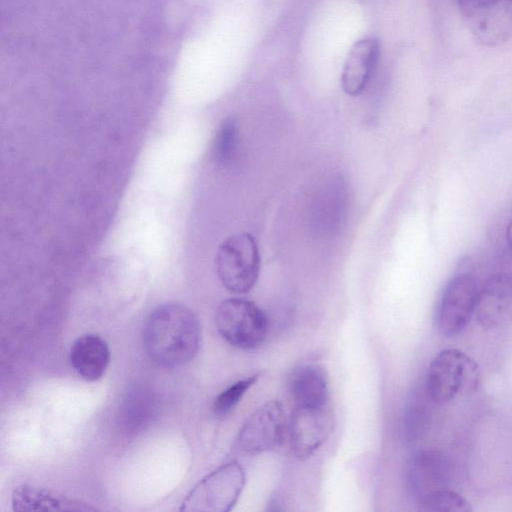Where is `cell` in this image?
Instances as JSON below:
<instances>
[{"instance_id":"17","label":"cell","mask_w":512,"mask_h":512,"mask_svg":"<svg viewBox=\"0 0 512 512\" xmlns=\"http://www.w3.org/2000/svg\"><path fill=\"white\" fill-rule=\"evenodd\" d=\"M153 396L143 388L130 390L120 409V422L129 431L141 429L153 411Z\"/></svg>"},{"instance_id":"20","label":"cell","mask_w":512,"mask_h":512,"mask_svg":"<svg viewBox=\"0 0 512 512\" xmlns=\"http://www.w3.org/2000/svg\"><path fill=\"white\" fill-rule=\"evenodd\" d=\"M257 379L258 374H254L233 383L231 386L223 390L216 397L213 403V411L215 415L218 417H224L229 414Z\"/></svg>"},{"instance_id":"7","label":"cell","mask_w":512,"mask_h":512,"mask_svg":"<svg viewBox=\"0 0 512 512\" xmlns=\"http://www.w3.org/2000/svg\"><path fill=\"white\" fill-rule=\"evenodd\" d=\"M461 14L474 37L485 46L512 37V0H459Z\"/></svg>"},{"instance_id":"13","label":"cell","mask_w":512,"mask_h":512,"mask_svg":"<svg viewBox=\"0 0 512 512\" xmlns=\"http://www.w3.org/2000/svg\"><path fill=\"white\" fill-rule=\"evenodd\" d=\"M70 362L79 377L88 382L96 381L104 375L109 365V346L97 334H84L74 341Z\"/></svg>"},{"instance_id":"22","label":"cell","mask_w":512,"mask_h":512,"mask_svg":"<svg viewBox=\"0 0 512 512\" xmlns=\"http://www.w3.org/2000/svg\"><path fill=\"white\" fill-rule=\"evenodd\" d=\"M506 241L509 246V248L512 250V216L508 222L507 228H506Z\"/></svg>"},{"instance_id":"4","label":"cell","mask_w":512,"mask_h":512,"mask_svg":"<svg viewBox=\"0 0 512 512\" xmlns=\"http://www.w3.org/2000/svg\"><path fill=\"white\" fill-rule=\"evenodd\" d=\"M215 323L222 338L240 349L258 347L268 331L264 312L252 301L242 298L222 301L216 310Z\"/></svg>"},{"instance_id":"6","label":"cell","mask_w":512,"mask_h":512,"mask_svg":"<svg viewBox=\"0 0 512 512\" xmlns=\"http://www.w3.org/2000/svg\"><path fill=\"white\" fill-rule=\"evenodd\" d=\"M285 411L278 401H269L258 407L246 420L235 440V450L244 455H255L279 446L286 433Z\"/></svg>"},{"instance_id":"12","label":"cell","mask_w":512,"mask_h":512,"mask_svg":"<svg viewBox=\"0 0 512 512\" xmlns=\"http://www.w3.org/2000/svg\"><path fill=\"white\" fill-rule=\"evenodd\" d=\"M512 309V276L499 273L479 288L475 317L484 328L499 325Z\"/></svg>"},{"instance_id":"16","label":"cell","mask_w":512,"mask_h":512,"mask_svg":"<svg viewBox=\"0 0 512 512\" xmlns=\"http://www.w3.org/2000/svg\"><path fill=\"white\" fill-rule=\"evenodd\" d=\"M435 402L424 388L414 392L409 399L403 420V431L408 442L421 438L430 428L432 406Z\"/></svg>"},{"instance_id":"8","label":"cell","mask_w":512,"mask_h":512,"mask_svg":"<svg viewBox=\"0 0 512 512\" xmlns=\"http://www.w3.org/2000/svg\"><path fill=\"white\" fill-rule=\"evenodd\" d=\"M475 372L474 362L463 351L444 349L430 363L425 389L435 404H445L456 397Z\"/></svg>"},{"instance_id":"11","label":"cell","mask_w":512,"mask_h":512,"mask_svg":"<svg viewBox=\"0 0 512 512\" xmlns=\"http://www.w3.org/2000/svg\"><path fill=\"white\" fill-rule=\"evenodd\" d=\"M380 43L375 37L359 39L345 61L341 86L350 96L361 94L369 84L380 59Z\"/></svg>"},{"instance_id":"19","label":"cell","mask_w":512,"mask_h":512,"mask_svg":"<svg viewBox=\"0 0 512 512\" xmlns=\"http://www.w3.org/2000/svg\"><path fill=\"white\" fill-rule=\"evenodd\" d=\"M419 508L424 511L468 512L472 510L470 503L459 493L446 488L426 498Z\"/></svg>"},{"instance_id":"10","label":"cell","mask_w":512,"mask_h":512,"mask_svg":"<svg viewBox=\"0 0 512 512\" xmlns=\"http://www.w3.org/2000/svg\"><path fill=\"white\" fill-rule=\"evenodd\" d=\"M330 404L294 406L289 434L293 453L300 459L311 456L328 438L332 429Z\"/></svg>"},{"instance_id":"18","label":"cell","mask_w":512,"mask_h":512,"mask_svg":"<svg viewBox=\"0 0 512 512\" xmlns=\"http://www.w3.org/2000/svg\"><path fill=\"white\" fill-rule=\"evenodd\" d=\"M238 147V127L231 117L225 118L219 125L212 145L213 161L221 166L229 165Z\"/></svg>"},{"instance_id":"15","label":"cell","mask_w":512,"mask_h":512,"mask_svg":"<svg viewBox=\"0 0 512 512\" xmlns=\"http://www.w3.org/2000/svg\"><path fill=\"white\" fill-rule=\"evenodd\" d=\"M12 506L17 511H87L96 509L79 500L58 496L48 490L30 485H21L14 489Z\"/></svg>"},{"instance_id":"2","label":"cell","mask_w":512,"mask_h":512,"mask_svg":"<svg viewBox=\"0 0 512 512\" xmlns=\"http://www.w3.org/2000/svg\"><path fill=\"white\" fill-rule=\"evenodd\" d=\"M215 266L222 285L230 292L244 294L256 284L260 254L255 238L247 233L233 234L218 246Z\"/></svg>"},{"instance_id":"5","label":"cell","mask_w":512,"mask_h":512,"mask_svg":"<svg viewBox=\"0 0 512 512\" xmlns=\"http://www.w3.org/2000/svg\"><path fill=\"white\" fill-rule=\"evenodd\" d=\"M479 288L469 273L456 274L449 280L435 313V323L441 334L450 337L464 331L475 314Z\"/></svg>"},{"instance_id":"14","label":"cell","mask_w":512,"mask_h":512,"mask_svg":"<svg viewBox=\"0 0 512 512\" xmlns=\"http://www.w3.org/2000/svg\"><path fill=\"white\" fill-rule=\"evenodd\" d=\"M288 387L294 406H320L329 403L328 379L321 365H300L291 373Z\"/></svg>"},{"instance_id":"9","label":"cell","mask_w":512,"mask_h":512,"mask_svg":"<svg viewBox=\"0 0 512 512\" xmlns=\"http://www.w3.org/2000/svg\"><path fill=\"white\" fill-rule=\"evenodd\" d=\"M451 479V463L440 450H419L411 456L407 464V488L418 506L432 494L449 488Z\"/></svg>"},{"instance_id":"1","label":"cell","mask_w":512,"mask_h":512,"mask_svg":"<svg viewBox=\"0 0 512 512\" xmlns=\"http://www.w3.org/2000/svg\"><path fill=\"white\" fill-rule=\"evenodd\" d=\"M142 338L144 348L154 362L166 367L181 366L198 353L201 327L190 308L166 302L148 315Z\"/></svg>"},{"instance_id":"21","label":"cell","mask_w":512,"mask_h":512,"mask_svg":"<svg viewBox=\"0 0 512 512\" xmlns=\"http://www.w3.org/2000/svg\"><path fill=\"white\" fill-rule=\"evenodd\" d=\"M345 190L342 187V184L336 182L332 184V187L329 186L327 191H324V194L321 195L320 199V216L322 220L324 216L328 218L327 225L329 229H331L334 225H338L339 221L341 222V218L344 214L343 209L345 208ZM321 220V222H322Z\"/></svg>"},{"instance_id":"3","label":"cell","mask_w":512,"mask_h":512,"mask_svg":"<svg viewBox=\"0 0 512 512\" xmlns=\"http://www.w3.org/2000/svg\"><path fill=\"white\" fill-rule=\"evenodd\" d=\"M245 471L227 462L201 479L187 495L181 511L228 512L236 504L244 486Z\"/></svg>"}]
</instances>
